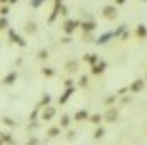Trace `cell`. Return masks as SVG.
Returning <instances> with one entry per match:
<instances>
[{
  "mask_svg": "<svg viewBox=\"0 0 147 145\" xmlns=\"http://www.w3.org/2000/svg\"><path fill=\"white\" fill-rule=\"evenodd\" d=\"M16 79H17V73H16V72L7 73V75L3 77V84H5V85H12V84L16 82Z\"/></svg>",
  "mask_w": 147,
  "mask_h": 145,
  "instance_id": "7c38bea8",
  "label": "cell"
},
{
  "mask_svg": "<svg viewBox=\"0 0 147 145\" xmlns=\"http://www.w3.org/2000/svg\"><path fill=\"white\" fill-rule=\"evenodd\" d=\"M105 137V128H98L94 132V138H103Z\"/></svg>",
  "mask_w": 147,
  "mask_h": 145,
  "instance_id": "d4e9b609",
  "label": "cell"
},
{
  "mask_svg": "<svg viewBox=\"0 0 147 145\" xmlns=\"http://www.w3.org/2000/svg\"><path fill=\"white\" fill-rule=\"evenodd\" d=\"M144 85H146L144 80H142V79H137V80L132 82V85L128 87V91H130V92H140V91L144 89Z\"/></svg>",
  "mask_w": 147,
  "mask_h": 145,
  "instance_id": "52a82bcc",
  "label": "cell"
},
{
  "mask_svg": "<svg viewBox=\"0 0 147 145\" xmlns=\"http://www.w3.org/2000/svg\"><path fill=\"white\" fill-rule=\"evenodd\" d=\"M75 121H84V119H87L89 118V113H87V109H80V111H77L75 113Z\"/></svg>",
  "mask_w": 147,
  "mask_h": 145,
  "instance_id": "4fadbf2b",
  "label": "cell"
},
{
  "mask_svg": "<svg viewBox=\"0 0 147 145\" xmlns=\"http://www.w3.org/2000/svg\"><path fill=\"white\" fill-rule=\"evenodd\" d=\"M116 101V96H108L106 99H105V104H113Z\"/></svg>",
  "mask_w": 147,
  "mask_h": 145,
  "instance_id": "f546056e",
  "label": "cell"
},
{
  "mask_svg": "<svg viewBox=\"0 0 147 145\" xmlns=\"http://www.w3.org/2000/svg\"><path fill=\"white\" fill-rule=\"evenodd\" d=\"M101 14H103V17L105 19H108V21H113V19H116V15H118V9H116V5H105L103 9H101Z\"/></svg>",
  "mask_w": 147,
  "mask_h": 145,
  "instance_id": "7a4b0ae2",
  "label": "cell"
},
{
  "mask_svg": "<svg viewBox=\"0 0 147 145\" xmlns=\"http://www.w3.org/2000/svg\"><path fill=\"white\" fill-rule=\"evenodd\" d=\"M17 2H19V0H9V3H10V5H12V3H17Z\"/></svg>",
  "mask_w": 147,
  "mask_h": 145,
  "instance_id": "74e56055",
  "label": "cell"
},
{
  "mask_svg": "<svg viewBox=\"0 0 147 145\" xmlns=\"http://www.w3.org/2000/svg\"><path fill=\"white\" fill-rule=\"evenodd\" d=\"M67 138H69V140H74V138H75V132H69V133H67Z\"/></svg>",
  "mask_w": 147,
  "mask_h": 145,
  "instance_id": "d6a6232c",
  "label": "cell"
},
{
  "mask_svg": "<svg viewBox=\"0 0 147 145\" xmlns=\"http://www.w3.org/2000/svg\"><path fill=\"white\" fill-rule=\"evenodd\" d=\"M65 70L67 72H77L79 70V62H75V60H69L67 63H65Z\"/></svg>",
  "mask_w": 147,
  "mask_h": 145,
  "instance_id": "8fae6325",
  "label": "cell"
},
{
  "mask_svg": "<svg viewBox=\"0 0 147 145\" xmlns=\"http://www.w3.org/2000/svg\"><path fill=\"white\" fill-rule=\"evenodd\" d=\"M69 125H70V116H69V114H62V118H60V126L67 128Z\"/></svg>",
  "mask_w": 147,
  "mask_h": 145,
  "instance_id": "ac0fdd59",
  "label": "cell"
},
{
  "mask_svg": "<svg viewBox=\"0 0 147 145\" xmlns=\"http://www.w3.org/2000/svg\"><path fill=\"white\" fill-rule=\"evenodd\" d=\"M106 67H108V65H106V62H105V60H101V62H98V63L92 67V70H91V72L94 73V75H99V73H103L105 70H106Z\"/></svg>",
  "mask_w": 147,
  "mask_h": 145,
  "instance_id": "ba28073f",
  "label": "cell"
},
{
  "mask_svg": "<svg viewBox=\"0 0 147 145\" xmlns=\"http://www.w3.org/2000/svg\"><path fill=\"white\" fill-rule=\"evenodd\" d=\"M55 113H57V111H55V108L46 106V108L43 109V113H41V118H43V119H46V121H50V119L55 116Z\"/></svg>",
  "mask_w": 147,
  "mask_h": 145,
  "instance_id": "9c48e42d",
  "label": "cell"
},
{
  "mask_svg": "<svg viewBox=\"0 0 147 145\" xmlns=\"http://www.w3.org/2000/svg\"><path fill=\"white\" fill-rule=\"evenodd\" d=\"M142 2H147V0H142Z\"/></svg>",
  "mask_w": 147,
  "mask_h": 145,
  "instance_id": "ab89813d",
  "label": "cell"
},
{
  "mask_svg": "<svg viewBox=\"0 0 147 145\" xmlns=\"http://www.w3.org/2000/svg\"><path fill=\"white\" fill-rule=\"evenodd\" d=\"M67 14H69V9L62 3V5H60V15H67Z\"/></svg>",
  "mask_w": 147,
  "mask_h": 145,
  "instance_id": "1f68e13d",
  "label": "cell"
},
{
  "mask_svg": "<svg viewBox=\"0 0 147 145\" xmlns=\"http://www.w3.org/2000/svg\"><path fill=\"white\" fill-rule=\"evenodd\" d=\"M79 26H80V21H79V19H67V21L63 22V33H65L67 36H72L74 31H75Z\"/></svg>",
  "mask_w": 147,
  "mask_h": 145,
  "instance_id": "6da1fadb",
  "label": "cell"
},
{
  "mask_svg": "<svg viewBox=\"0 0 147 145\" xmlns=\"http://www.w3.org/2000/svg\"><path fill=\"white\" fill-rule=\"evenodd\" d=\"M89 119H91V123H94V125H99L101 123V114L99 113H96V114H92V116H89Z\"/></svg>",
  "mask_w": 147,
  "mask_h": 145,
  "instance_id": "44dd1931",
  "label": "cell"
},
{
  "mask_svg": "<svg viewBox=\"0 0 147 145\" xmlns=\"http://www.w3.org/2000/svg\"><path fill=\"white\" fill-rule=\"evenodd\" d=\"M137 36L139 38H146L147 36V26L146 24H139V26H137Z\"/></svg>",
  "mask_w": 147,
  "mask_h": 145,
  "instance_id": "e0dca14e",
  "label": "cell"
},
{
  "mask_svg": "<svg viewBox=\"0 0 147 145\" xmlns=\"http://www.w3.org/2000/svg\"><path fill=\"white\" fill-rule=\"evenodd\" d=\"M0 3H2V5H7V3H9V0H0Z\"/></svg>",
  "mask_w": 147,
  "mask_h": 145,
  "instance_id": "8d00e7d4",
  "label": "cell"
},
{
  "mask_svg": "<svg viewBox=\"0 0 147 145\" xmlns=\"http://www.w3.org/2000/svg\"><path fill=\"white\" fill-rule=\"evenodd\" d=\"M38 58H41V60L48 58V51H46V50H39V53H38Z\"/></svg>",
  "mask_w": 147,
  "mask_h": 145,
  "instance_id": "83f0119b",
  "label": "cell"
},
{
  "mask_svg": "<svg viewBox=\"0 0 147 145\" xmlns=\"http://www.w3.org/2000/svg\"><path fill=\"white\" fill-rule=\"evenodd\" d=\"M118 118V109L116 108H108L105 113V121L108 123H115V119Z\"/></svg>",
  "mask_w": 147,
  "mask_h": 145,
  "instance_id": "5b68a950",
  "label": "cell"
},
{
  "mask_svg": "<svg viewBox=\"0 0 147 145\" xmlns=\"http://www.w3.org/2000/svg\"><path fill=\"white\" fill-rule=\"evenodd\" d=\"M9 12H10V5H9V3L0 7V17H7V14H9Z\"/></svg>",
  "mask_w": 147,
  "mask_h": 145,
  "instance_id": "7402d4cb",
  "label": "cell"
},
{
  "mask_svg": "<svg viewBox=\"0 0 147 145\" xmlns=\"http://www.w3.org/2000/svg\"><path fill=\"white\" fill-rule=\"evenodd\" d=\"M50 101H51V97H50L48 94H45V97L41 99V106H46V104H50Z\"/></svg>",
  "mask_w": 147,
  "mask_h": 145,
  "instance_id": "f1b7e54d",
  "label": "cell"
},
{
  "mask_svg": "<svg viewBox=\"0 0 147 145\" xmlns=\"http://www.w3.org/2000/svg\"><path fill=\"white\" fill-rule=\"evenodd\" d=\"M7 29H9V19L0 17V31H7Z\"/></svg>",
  "mask_w": 147,
  "mask_h": 145,
  "instance_id": "ffe728a7",
  "label": "cell"
},
{
  "mask_svg": "<svg viewBox=\"0 0 147 145\" xmlns=\"http://www.w3.org/2000/svg\"><path fill=\"white\" fill-rule=\"evenodd\" d=\"M2 121H3V123H5L7 126H16V123H14V119H10V118H3Z\"/></svg>",
  "mask_w": 147,
  "mask_h": 145,
  "instance_id": "4dcf8cb0",
  "label": "cell"
},
{
  "mask_svg": "<svg viewBox=\"0 0 147 145\" xmlns=\"http://www.w3.org/2000/svg\"><path fill=\"white\" fill-rule=\"evenodd\" d=\"M45 2H46V0H31V2H29V5H31L33 9H39Z\"/></svg>",
  "mask_w": 147,
  "mask_h": 145,
  "instance_id": "603a6c76",
  "label": "cell"
},
{
  "mask_svg": "<svg viewBox=\"0 0 147 145\" xmlns=\"http://www.w3.org/2000/svg\"><path fill=\"white\" fill-rule=\"evenodd\" d=\"M125 2H127V0H115V3H116V5H123Z\"/></svg>",
  "mask_w": 147,
  "mask_h": 145,
  "instance_id": "d590c367",
  "label": "cell"
},
{
  "mask_svg": "<svg viewBox=\"0 0 147 145\" xmlns=\"http://www.w3.org/2000/svg\"><path fill=\"white\" fill-rule=\"evenodd\" d=\"M41 72H43V75H46V77H53V75H55V72H53V70H51L50 67H45V68H43Z\"/></svg>",
  "mask_w": 147,
  "mask_h": 145,
  "instance_id": "484cf974",
  "label": "cell"
},
{
  "mask_svg": "<svg viewBox=\"0 0 147 145\" xmlns=\"http://www.w3.org/2000/svg\"><path fill=\"white\" fill-rule=\"evenodd\" d=\"M26 145H38V140H36V138H31V140H29Z\"/></svg>",
  "mask_w": 147,
  "mask_h": 145,
  "instance_id": "e575fe53",
  "label": "cell"
},
{
  "mask_svg": "<svg viewBox=\"0 0 147 145\" xmlns=\"http://www.w3.org/2000/svg\"><path fill=\"white\" fill-rule=\"evenodd\" d=\"M60 2H63V0H60Z\"/></svg>",
  "mask_w": 147,
  "mask_h": 145,
  "instance_id": "60d3db41",
  "label": "cell"
},
{
  "mask_svg": "<svg viewBox=\"0 0 147 145\" xmlns=\"http://www.w3.org/2000/svg\"><path fill=\"white\" fill-rule=\"evenodd\" d=\"M87 82H89L87 75H82V77H80V80H79V85H80V87H86V85H87Z\"/></svg>",
  "mask_w": 147,
  "mask_h": 145,
  "instance_id": "4316f807",
  "label": "cell"
},
{
  "mask_svg": "<svg viewBox=\"0 0 147 145\" xmlns=\"http://www.w3.org/2000/svg\"><path fill=\"white\" fill-rule=\"evenodd\" d=\"M84 60H86L87 63H91L92 67H94V65H96V63L99 62V60H98V55H96V53H89V55H86V56H84Z\"/></svg>",
  "mask_w": 147,
  "mask_h": 145,
  "instance_id": "9a60e30c",
  "label": "cell"
},
{
  "mask_svg": "<svg viewBox=\"0 0 147 145\" xmlns=\"http://www.w3.org/2000/svg\"><path fill=\"white\" fill-rule=\"evenodd\" d=\"M0 145H2V138H0Z\"/></svg>",
  "mask_w": 147,
  "mask_h": 145,
  "instance_id": "f35d334b",
  "label": "cell"
},
{
  "mask_svg": "<svg viewBox=\"0 0 147 145\" xmlns=\"http://www.w3.org/2000/svg\"><path fill=\"white\" fill-rule=\"evenodd\" d=\"M0 138H2V142L12 144V135H10V133H0Z\"/></svg>",
  "mask_w": 147,
  "mask_h": 145,
  "instance_id": "cb8c5ba5",
  "label": "cell"
},
{
  "mask_svg": "<svg viewBox=\"0 0 147 145\" xmlns=\"http://www.w3.org/2000/svg\"><path fill=\"white\" fill-rule=\"evenodd\" d=\"M111 38H113V31H110V33H105V34H101V36L98 38V44H106L108 41H110Z\"/></svg>",
  "mask_w": 147,
  "mask_h": 145,
  "instance_id": "5bb4252c",
  "label": "cell"
},
{
  "mask_svg": "<svg viewBox=\"0 0 147 145\" xmlns=\"http://www.w3.org/2000/svg\"><path fill=\"white\" fill-rule=\"evenodd\" d=\"M48 137H60V126H51L48 130Z\"/></svg>",
  "mask_w": 147,
  "mask_h": 145,
  "instance_id": "d6986e66",
  "label": "cell"
},
{
  "mask_svg": "<svg viewBox=\"0 0 147 145\" xmlns=\"http://www.w3.org/2000/svg\"><path fill=\"white\" fill-rule=\"evenodd\" d=\"M63 2H60V0H53V10H51V14H50V17H48V24H53L55 21H57V17L60 15V5H62Z\"/></svg>",
  "mask_w": 147,
  "mask_h": 145,
  "instance_id": "3957f363",
  "label": "cell"
},
{
  "mask_svg": "<svg viewBox=\"0 0 147 145\" xmlns=\"http://www.w3.org/2000/svg\"><path fill=\"white\" fill-rule=\"evenodd\" d=\"M62 43H63V44H69V43H70V36H65L62 39Z\"/></svg>",
  "mask_w": 147,
  "mask_h": 145,
  "instance_id": "836d02e7",
  "label": "cell"
},
{
  "mask_svg": "<svg viewBox=\"0 0 147 145\" xmlns=\"http://www.w3.org/2000/svg\"><path fill=\"white\" fill-rule=\"evenodd\" d=\"M24 31H26L28 34L36 33V31H38V24L34 22V21H28V22H26V26H24Z\"/></svg>",
  "mask_w": 147,
  "mask_h": 145,
  "instance_id": "30bf717a",
  "label": "cell"
},
{
  "mask_svg": "<svg viewBox=\"0 0 147 145\" xmlns=\"http://www.w3.org/2000/svg\"><path fill=\"white\" fill-rule=\"evenodd\" d=\"M7 33H9V38H10V41H12V43L19 44L21 48H24V46H26V41H24V38L19 36V34H16V31H14V29H10V28H9V29H7Z\"/></svg>",
  "mask_w": 147,
  "mask_h": 145,
  "instance_id": "277c9868",
  "label": "cell"
},
{
  "mask_svg": "<svg viewBox=\"0 0 147 145\" xmlns=\"http://www.w3.org/2000/svg\"><path fill=\"white\" fill-rule=\"evenodd\" d=\"M72 94H74V87H72V89H67V91L63 92V96H62V97L58 99V101H60V104H65V103L69 101V97H70Z\"/></svg>",
  "mask_w": 147,
  "mask_h": 145,
  "instance_id": "2e32d148",
  "label": "cell"
},
{
  "mask_svg": "<svg viewBox=\"0 0 147 145\" xmlns=\"http://www.w3.org/2000/svg\"><path fill=\"white\" fill-rule=\"evenodd\" d=\"M80 28H82L84 34H91L96 29V22L94 21H84V22H80Z\"/></svg>",
  "mask_w": 147,
  "mask_h": 145,
  "instance_id": "8992f818",
  "label": "cell"
}]
</instances>
